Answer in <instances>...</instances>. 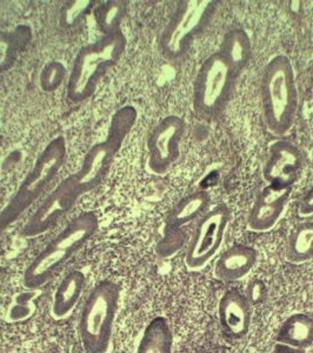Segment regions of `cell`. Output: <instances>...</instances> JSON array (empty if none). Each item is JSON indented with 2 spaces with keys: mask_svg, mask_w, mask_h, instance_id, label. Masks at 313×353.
<instances>
[{
  "mask_svg": "<svg viewBox=\"0 0 313 353\" xmlns=\"http://www.w3.org/2000/svg\"><path fill=\"white\" fill-rule=\"evenodd\" d=\"M98 228L99 221L96 213L88 211L79 214L28 265L23 273V285L28 290H39L52 281L96 234Z\"/></svg>",
  "mask_w": 313,
  "mask_h": 353,
  "instance_id": "7a4b0ae2",
  "label": "cell"
},
{
  "mask_svg": "<svg viewBox=\"0 0 313 353\" xmlns=\"http://www.w3.org/2000/svg\"><path fill=\"white\" fill-rule=\"evenodd\" d=\"M126 14L128 3L124 0H109L98 5L94 10L97 25L104 36L121 31V25Z\"/></svg>",
  "mask_w": 313,
  "mask_h": 353,
  "instance_id": "44dd1931",
  "label": "cell"
},
{
  "mask_svg": "<svg viewBox=\"0 0 313 353\" xmlns=\"http://www.w3.org/2000/svg\"><path fill=\"white\" fill-rule=\"evenodd\" d=\"M230 219L231 211L223 204L210 210L201 218L185 254V263L189 269H203L217 254Z\"/></svg>",
  "mask_w": 313,
  "mask_h": 353,
  "instance_id": "ba28073f",
  "label": "cell"
},
{
  "mask_svg": "<svg viewBox=\"0 0 313 353\" xmlns=\"http://www.w3.org/2000/svg\"><path fill=\"white\" fill-rule=\"evenodd\" d=\"M265 286L261 284V281H254L248 288L246 291V299L251 304H259L265 298Z\"/></svg>",
  "mask_w": 313,
  "mask_h": 353,
  "instance_id": "cb8c5ba5",
  "label": "cell"
},
{
  "mask_svg": "<svg viewBox=\"0 0 313 353\" xmlns=\"http://www.w3.org/2000/svg\"><path fill=\"white\" fill-rule=\"evenodd\" d=\"M86 286V277L79 270L68 273L53 293L51 314L56 319L68 317L81 301Z\"/></svg>",
  "mask_w": 313,
  "mask_h": 353,
  "instance_id": "5bb4252c",
  "label": "cell"
},
{
  "mask_svg": "<svg viewBox=\"0 0 313 353\" xmlns=\"http://www.w3.org/2000/svg\"><path fill=\"white\" fill-rule=\"evenodd\" d=\"M218 53L239 74L249 64L252 54L249 34L241 28H233L225 34Z\"/></svg>",
  "mask_w": 313,
  "mask_h": 353,
  "instance_id": "9a60e30c",
  "label": "cell"
},
{
  "mask_svg": "<svg viewBox=\"0 0 313 353\" xmlns=\"http://www.w3.org/2000/svg\"><path fill=\"white\" fill-rule=\"evenodd\" d=\"M276 341L296 349H306L313 343V318L305 313L291 314L278 331Z\"/></svg>",
  "mask_w": 313,
  "mask_h": 353,
  "instance_id": "2e32d148",
  "label": "cell"
},
{
  "mask_svg": "<svg viewBox=\"0 0 313 353\" xmlns=\"http://www.w3.org/2000/svg\"><path fill=\"white\" fill-rule=\"evenodd\" d=\"M216 0H183L159 39L161 54L176 61L189 53L193 41L209 26L218 8Z\"/></svg>",
  "mask_w": 313,
  "mask_h": 353,
  "instance_id": "8992f818",
  "label": "cell"
},
{
  "mask_svg": "<svg viewBox=\"0 0 313 353\" xmlns=\"http://www.w3.org/2000/svg\"><path fill=\"white\" fill-rule=\"evenodd\" d=\"M303 166L304 154L301 150L290 141H278L270 146L263 176L273 189H289Z\"/></svg>",
  "mask_w": 313,
  "mask_h": 353,
  "instance_id": "30bf717a",
  "label": "cell"
},
{
  "mask_svg": "<svg viewBox=\"0 0 313 353\" xmlns=\"http://www.w3.org/2000/svg\"><path fill=\"white\" fill-rule=\"evenodd\" d=\"M66 79V68L61 61H50L45 65L39 74V85L44 92L57 91Z\"/></svg>",
  "mask_w": 313,
  "mask_h": 353,
  "instance_id": "7402d4cb",
  "label": "cell"
},
{
  "mask_svg": "<svg viewBox=\"0 0 313 353\" xmlns=\"http://www.w3.org/2000/svg\"><path fill=\"white\" fill-rule=\"evenodd\" d=\"M261 106L267 129L284 136L292 128L298 110V90L293 66L284 54L273 57L264 68Z\"/></svg>",
  "mask_w": 313,
  "mask_h": 353,
  "instance_id": "277c9868",
  "label": "cell"
},
{
  "mask_svg": "<svg viewBox=\"0 0 313 353\" xmlns=\"http://www.w3.org/2000/svg\"><path fill=\"white\" fill-rule=\"evenodd\" d=\"M298 210H299L301 216L313 214V185L312 188L307 191V193L301 199Z\"/></svg>",
  "mask_w": 313,
  "mask_h": 353,
  "instance_id": "d4e9b609",
  "label": "cell"
},
{
  "mask_svg": "<svg viewBox=\"0 0 313 353\" xmlns=\"http://www.w3.org/2000/svg\"><path fill=\"white\" fill-rule=\"evenodd\" d=\"M185 123L178 116L165 117L156 125L148 139L149 168L156 174L168 172L181 156Z\"/></svg>",
  "mask_w": 313,
  "mask_h": 353,
  "instance_id": "9c48e42d",
  "label": "cell"
},
{
  "mask_svg": "<svg viewBox=\"0 0 313 353\" xmlns=\"http://www.w3.org/2000/svg\"><path fill=\"white\" fill-rule=\"evenodd\" d=\"M256 261V250L248 245H234L218 258L214 272L221 281H239L252 271Z\"/></svg>",
  "mask_w": 313,
  "mask_h": 353,
  "instance_id": "4fadbf2b",
  "label": "cell"
},
{
  "mask_svg": "<svg viewBox=\"0 0 313 353\" xmlns=\"http://www.w3.org/2000/svg\"><path fill=\"white\" fill-rule=\"evenodd\" d=\"M172 331L169 323L165 318L156 317L145 327L136 353H172Z\"/></svg>",
  "mask_w": 313,
  "mask_h": 353,
  "instance_id": "e0dca14e",
  "label": "cell"
},
{
  "mask_svg": "<svg viewBox=\"0 0 313 353\" xmlns=\"http://www.w3.org/2000/svg\"><path fill=\"white\" fill-rule=\"evenodd\" d=\"M290 190L267 188L258 194L250 211L248 226L253 232H266L281 219L289 201Z\"/></svg>",
  "mask_w": 313,
  "mask_h": 353,
  "instance_id": "8fae6325",
  "label": "cell"
},
{
  "mask_svg": "<svg viewBox=\"0 0 313 353\" xmlns=\"http://www.w3.org/2000/svg\"><path fill=\"white\" fill-rule=\"evenodd\" d=\"M31 41V30L21 25L13 31H0V73L16 64L21 50Z\"/></svg>",
  "mask_w": 313,
  "mask_h": 353,
  "instance_id": "d6986e66",
  "label": "cell"
},
{
  "mask_svg": "<svg viewBox=\"0 0 313 353\" xmlns=\"http://www.w3.org/2000/svg\"><path fill=\"white\" fill-rule=\"evenodd\" d=\"M136 121L137 110L131 105L113 114L106 138L93 145L85 154L81 168L61 181L43 201L25 225L23 237L34 238L48 232L74 208L83 196L103 183Z\"/></svg>",
  "mask_w": 313,
  "mask_h": 353,
  "instance_id": "6da1fadb",
  "label": "cell"
},
{
  "mask_svg": "<svg viewBox=\"0 0 313 353\" xmlns=\"http://www.w3.org/2000/svg\"><path fill=\"white\" fill-rule=\"evenodd\" d=\"M5 231L4 230L1 229V228H0V237H1V236H3V233H4Z\"/></svg>",
  "mask_w": 313,
  "mask_h": 353,
  "instance_id": "484cf974",
  "label": "cell"
},
{
  "mask_svg": "<svg viewBox=\"0 0 313 353\" xmlns=\"http://www.w3.org/2000/svg\"><path fill=\"white\" fill-rule=\"evenodd\" d=\"M96 1L93 0H72L64 8L61 14V23L65 28H76L85 17L89 14Z\"/></svg>",
  "mask_w": 313,
  "mask_h": 353,
  "instance_id": "603a6c76",
  "label": "cell"
},
{
  "mask_svg": "<svg viewBox=\"0 0 313 353\" xmlns=\"http://www.w3.org/2000/svg\"><path fill=\"white\" fill-rule=\"evenodd\" d=\"M221 329L230 337H245L251 326V305L245 296L237 291H226L218 307Z\"/></svg>",
  "mask_w": 313,
  "mask_h": 353,
  "instance_id": "7c38bea8",
  "label": "cell"
},
{
  "mask_svg": "<svg viewBox=\"0 0 313 353\" xmlns=\"http://www.w3.org/2000/svg\"><path fill=\"white\" fill-rule=\"evenodd\" d=\"M123 31L101 37L85 45L77 53L68 79V97L72 103H83L96 93L97 88L126 50Z\"/></svg>",
  "mask_w": 313,
  "mask_h": 353,
  "instance_id": "3957f363",
  "label": "cell"
},
{
  "mask_svg": "<svg viewBox=\"0 0 313 353\" xmlns=\"http://www.w3.org/2000/svg\"><path fill=\"white\" fill-rule=\"evenodd\" d=\"M121 290L104 281L90 292L79 317V337L85 353H108L119 309Z\"/></svg>",
  "mask_w": 313,
  "mask_h": 353,
  "instance_id": "5b68a950",
  "label": "cell"
},
{
  "mask_svg": "<svg viewBox=\"0 0 313 353\" xmlns=\"http://www.w3.org/2000/svg\"><path fill=\"white\" fill-rule=\"evenodd\" d=\"M211 203V197L205 191H196L190 193L186 197L183 198L174 205L170 211L169 224L172 228H181L189 224L191 221H196L198 218L203 217Z\"/></svg>",
  "mask_w": 313,
  "mask_h": 353,
  "instance_id": "ac0fdd59",
  "label": "cell"
},
{
  "mask_svg": "<svg viewBox=\"0 0 313 353\" xmlns=\"http://www.w3.org/2000/svg\"><path fill=\"white\" fill-rule=\"evenodd\" d=\"M286 257L296 264L312 259L313 221H304L293 230L287 241Z\"/></svg>",
  "mask_w": 313,
  "mask_h": 353,
  "instance_id": "ffe728a7",
  "label": "cell"
},
{
  "mask_svg": "<svg viewBox=\"0 0 313 353\" xmlns=\"http://www.w3.org/2000/svg\"><path fill=\"white\" fill-rule=\"evenodd\" d=\"M238 74L224 58L216 52L208 57L193 86V109L201 119L211 121L221 116L229 104Z\"/></svg>",
  "mask_w": 313,
  "mask_h": 353,
  "instance_id": "52a82bcc",
  "label": "cell"
}]
</instances>
